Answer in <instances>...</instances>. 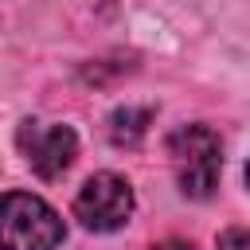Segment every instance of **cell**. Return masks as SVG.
I'll return each instance as SVG.
<instances>
[{
	"label": "cell",
	"instance_id": "cell-7",
	"mask_svg": "<svg viewBox=\"0 0 250 250\" xmlns=\"http://www.w3.org/2000/svg\"><path fill=\"white\" fill-rule=\"evenodd\" d=\"M152 250H195V242H184V238H164V242H156Z\"/></svg>",
	"mask_w": 250,
	"mask_h": 250
},
{
	"label": "cell",
	"instance_id": "cell-1",
	"mask_svg": "<svg viewBox=\"0 0 250 250\" xmlns=\"http://www.w3.org/2000/svg\"><path fill=\"white\" fill-rule=\"evenodd\" d=\"M168 160L176 172V184L188 199H207L219 188L223 172V145L215 129L207 125H180L168 137Z\"/></svg>",
	"mask_w": 250,
	"mask_h": 250
},
{
	"label": "cell",
	"instance_id": "cell-4",
	"mask_svg": "<svg viewBox=\"0 0 250 250\" xmlns=\"http://www.w3.org/2000/svg\"><path fill=\"white\" fill-rule=\"evenodd\" d=\"M16 145L27 160V168L43 180H59L78 156L74 129L59 125V121H23L20 133H16Z\"/></svg>",
	"mask_w": 250,
	"mask_h": 250
},
{
	"label": "cell",
	"instance_id": "cell-8",
	"mask_svg": "<svg viewBox=\"0 0 250 250\" xmlns=\"http://www.w3.org/2000/svg\"><path fill=\"white\" fill-rule=\"evenodd\" d=\"M246 188H250V160H246Z\"/></svg>",
	"mask_w": 250,
	"mask_h": 250
},
{
	"label": "cell",
	"instance_id": "cell-2",
	"mask_svg": "<svg viewBox=\"0 0 250 250\" xmlns=\"http://www.w3.org/2000/svg\"><path fill=\"white\" fill-rule=\"evenodd\" d=\"M59 211L31 191L0 195V250H55L62 242Z\"/></svg>",
	"mask_w": 250,
	"mask_h": 250
},
{
	"label": "cell",
	"instance_id": "cell-6",
	"mask_svg": "<svg viewBox=\"0 0 250 250\" xmlns=\"http://www.w3.org/2000/svg\"><path fill=\"white\" fill-rule=\"evenodd\" d=\"M219 250H250V227H227L219 234Z\"/></svg>",
	"mask_w": 250,
	"mask_h": 250
},
{
	"label": "cell",
	"instance_id": "cell-5",
	"mask_svg": "<svg viewBox=\"0 0 250 250\" xmlns=\"http://www.w3.org/2000/svg\"><path fill=\"white\" fill-rule=\"evenodd\" d=\"M148 121H152V113L141 109V105L113 109V113H109V141L121 145V148H133V145L148 133Z\"/></svg>",
	"mask_w": 250,
	"mask_h": 250
},
{
	"label": "cell",
	"instance_id": "cell-3",
	"mask_svg": "<svg viewBox=\"0 0 250 250\" xmlns=\"http://www.w3.org/2000/svg\"><path fill=\"white\" fill-rule=\"evenodd\" d=\"M74 219L94 234L121 230L133 219V188H129V180L117 176V172H94L74 195Z\"/></svg>",
	"mask_w": 250,
	"mask_h": 250
}]
</instances>
